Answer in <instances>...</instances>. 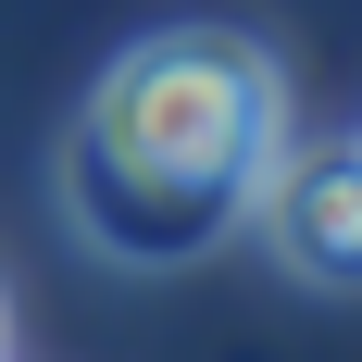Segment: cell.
<instances>
[{"label":"cell","mask_w":362,"mask_h":362,"mask_svg":"<svg viewBox=\"0 0 362 362\" xmlns=\"http://www.w3.org/2000/svg\"><path fill=\"white\" fill-rule=\"evenodd\" d=\"M288 138V88L238 25H163L88 88L63 138V213L75 238L125 275L200 262L213 238L250 225V187Z\"/></svg>","instance_id":"cell-1"},{"label":"cell","mask_w":362,"mask_h":362,"mask_svg":"<svg viewBox=\"0 0 362 362\" xmlns=\"http://www.w3.org/2000/svg\"><path fill=\"white\" fill-rule=\"evenodd\" d=\"M250 225L300 288H362V138H313V150L275 138V163L250 187Z\"/></svg>","instance_id":"cell-2"}]
</instances>
